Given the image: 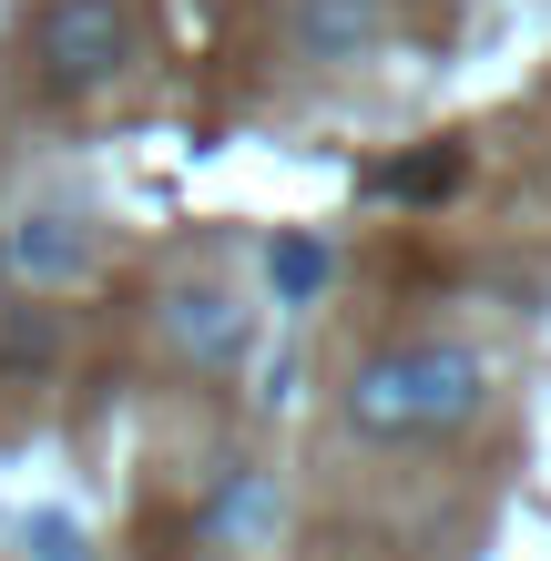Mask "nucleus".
<instances>
[{
    "label": "nucleus",
    "mask_w": 551,
    "mask_h": 561,
    "mask_svg": "<svg viewBox=\"0 0 551 561\" xmlns=\"http://www.w3.org/2000/svg\"><path fill=\"white\" fill-rule=\"evenodd\" d=\"M153 317H164V347L194 357V368H236V357H245V307L225 286H205V276H184Z\"/></svg>",
    "instance_id": "obj_3"
},
{
    "label": "nucleus",
    "mask_w": 551,
    "mask_h": 561,
    "mask_svg": "<svg viewBox=\"0 0 551 561\" xmlns=\"http://www.w3.org/2000/svg\"><path fill=\"white\" fill-rule=\"evenodd\" d=\"M11 266L42 276V286H72V276H92V236L72 215H21L11 225Z\"/></svg>",
    "instance_id": "obj_4"
},
{
    "label": "nucleus",
    "mask_w": 551,
    "mask_h": 561,
    "mask_svg": "<svg viewBox=\"0 0 551 561\" xmlns=\"http://www.w3.org/2000/svg\"><path fill=\"white\" fill-rule=\"evenodd\" d=\"M297 42L317 61H358L378 42V0H297Z\"/></svg>",
    "instance_id": "obj_6"
},
{
    "label": "nucleus",
    "mask_w": 551,
    "mask_h": 561,
    "mask_svg": "<svg viewBox=\"0 0 551 561\" xmlns=\"http://www.w3.org/2000/svg\"><path fill=\"white\" fill-rule=\"evenodd\" d=\"M480 409H491V368H480V347H460V337L378 347V357H358V378H347V428L378 439V449L449 439V428H470Z\"/></svg>",
    "instance_id": "obj_1"
},
{
    "label": "nucleus",
    "mask_w": 551,
    "mask_h": 561,
    "mask_svg": "<svg viewBox=\"0 0 551 561\" xmlns=\"http://www.w3.org/2000/svg\"><path fill=\"white\" fill-rule=\"evenodd\" d=\"M276 286H286V296L328 286V245H307V236H276Z\"/></svg>",
    "instance_id": "obj_8"
},
{
    "label": "nucleus",
    "mask_w": 551,
    "mask_h": 561,
    "mask_svg": "<svg viewBox=\"0 0 551 561\" xmlns=\"http://www.w3.org/2000/svg\"><path fill=\"white\" fill-rule=\"evenodd\" d=\"M449 184H460V153H418V163H388V174H378V194H399V205H429V194H449Z\"/></svg>",
    "instance_id": "obj_7"
},
{
    "label": "nucleus",
    "mask_w": 551,
    "mask_h": 561,
    "mask_svg": "<svg viewBox=\"0 0 551 561\" xmlns=\"http://www.w3.org/2000/svg\"><path fill=\"white\" fill-rule=\"evenodd\" d=\"M31 541H42V561H72L82 551V531H61V520H31Z\"/></svg>",
    "instance_id": "obj_9"
},
{
    "label": "nucleus",
    "mask_w": 551,
    "mask_h": 561,
    "mask_svg": "<svg viewBox=\"0 0 551 561\" xmlns=\"http://www.w3.org/2000/svg\"><path fill=\"white\" fill-rule=\"evenodd\" d=\"M266 531H276V480H266V470H236V480L205 501V541H215V551H225V541L255 551Z\"/></svg>",
    "instance_id": "obj_5"
},
{
    "label": "nucleus",
    "mask_w": 551,
    "mask_h": 561,
    "mask_svg": "<svg viewBox=\"0 0 551 561\" xmlns=\"http://www.w3.org/2000/svg\"><path fill=\"white\" fill-rule=\"evenodd\" d=\"M134 61H144V42H134V11L123 0H51L42 11V72L61 92H103Z\"/></svg>",
    "instance_id": "obj_2"
}]
</instances>
